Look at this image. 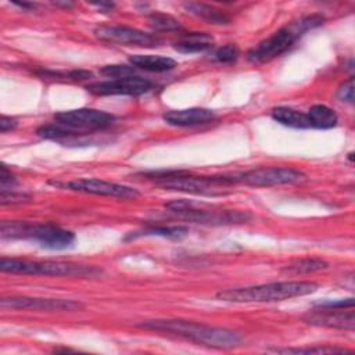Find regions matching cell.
<instances>
[{"mask_svg": "<svg viewBox=\"0 0 355 355\" xmlns=\"http://www.w3.org/2000/svg\"><path fill=\"white\" fill-rule=\"evenodd\" d=\"M129 62L133 68L148 72H166L178 65V62L169 57L154 54H133L129 57Z\"/></svg>", "mask_w": 355, "mask_h": 355, "instance_id": "2e32d148", "label": "cell"}, {"mask_svg": "<svg viewBox=\"0 0 355 355\" xmlns=\"http://www.w3.org/2000/svg\"><path fill=\"white\" fill-rule=\"evenodd\" d=\"M55 6H61V7H65V8H71L73 6V3H54Z\"/></svg>", "mask_w": 355, "mask_h": 355, "instance_id": "4dcf8cb0", "label": "cell"}, {"mask_svg": "<svg viewBox=\"0 0 355 355\" xmlns=\"http://www.w3.org/2000/svg\"><path fill=\"white\" fill-rule=\"evenodd\" d=\"M272 118L279 123L297 129H308L311 128L309 118L305 112L290 107H275L272 110Z\"/></svg>", "mask_w": 355, "mask_h": 355, "instance_id": "ac0fdd59", "label": "cell"}, {"mask_svg": "<svg viewBox=\"0 0 355 355\" xmlns=\"http://www.w3.org/2000/svg\"><path fill=\"white\" fill-rule=\"evenodd\" d=\"M143 178L153 180L165 190H176L201 196H222L225 189L233 186L229 175L197 176L184 171H158L143 173Z\"/></svg>", "mask_w": 355, "mask_h": 355, "instance_id": "3957f363", "label": "cell"}, {"mask_svg": "<svg viewBox=\"0 0 355 355\" xmlns=\"http://www.w3.org/2000/svg\"><path fill=\"white\" fill-rule=\"evenodd\" d=\"M18 125V121L12 116H7V115H1L0 116V132L6 133L8 130H14Z\"/></svg>", "mask_w": 355, "mask_h": 355, "instance_id": "f1b7e54d", "label": "cell"}, {"mask_svg": "<svg viewBox=\"0 0 355 355\" xmlns=\"http://www.w3.org/2000/svg\"><path fill=\"white\" fill-rule=\"evenodd\" d=\"M137 327L218 349H230L241 344V336L237 331L184 319H151L139 323Z\"/></svg>", "mask_w": 355, "mask_h": 355, "instance_id": "6da1fadb", "label": "cell"}, {"mask_svg": "<svg viewBox=\"0 0 355 355\" xmlns=\"http://www.w3.org/2000/svg\"><path fill=\"white\" fill-rule=\"evenodd\" d=\"M322 24H323L322 15L313 14V15L302 17L298 21L291 22L290 25L279 29L272 36H269L268 39L262 40L259 44L252 47L248 51L247 57L250 61H254V62H268L282 55L283 53H286L297 42V39L301 37L305 32Z\"/></svg>", "mask_w": 355, "mask_h": 355, "instance_id": "5b68a950", "label": "cell"}, {"mask_svg": "<svg viewBox=\"0 0 355 355\" xmlns=\"http://www.w3.org/2000/svg\"><path fill=\"white\" fill-rule=\"evenodd\" d=\"M233 184L241 183L255 187H269L279 184H293L305 180V175L294 168L288 166H265L255 168L245 172L229 175Z\"/></svg>", "mask_w": 355, "mask_h": 355, "instance_id": "ba28073f", "label": "cell"}, {"mask_svg": "<svg viewBox=\"0 0 355 355\" xmlns=\"http://www.w3.org/2000/svg\"><path fill=\"white\" fill-rule=\"evenodd\" d=\"M189 233V229L186 226L178 225V226H148L141 230H137L135 233H130L126 240L137 239L141 236H159V237H168V239H182Z\"/></svg>", "mask_w": 355, "mask_h": 355, "instance_id": "44dd1931", "label": "cell"}, {"mask_svg": "<svg viewBox=\"0 0 355 355\" xmlns=\"http://www.w3.org/2000/svg\"><path fill=\"white\" fill-rule=\"evenodd\" d=\"M15 176L11 173V171L1 164L0 165V191L1 193H10V191H15Z\"/></svg>", "mask_w": 355, "mask_h": 355, "instance_id": "484cf974", "label": "cell"}, {"mask_svg": "<svg viewBox=\"0 0 355 355\" xmlns=\"http://www.w3.org/2000/svg\"><path fill=\"white\" fill-rule=\"evenodd\" d=\"M1 308L10 309H31L46 312H73L82 311L85 305L80 301L64 298H39V297H3L0 300Z\"/></svg>", "mask_w": 355, "mask_h": 355, "instance_id": "4fadbf2b", "label": "cell"}, {"mask_svg": "<svg viewBox=\"0 0 355 355\" xmlns=\"http://www.w3.org/2000/svg\"><path fill=\"white\" fill-rule=\"evenodd\" d=\"M87 92L96 96H141L154 89V83L146 78L132 75L125 78H114L111 80H103L90 83L86 86Z\"/></svg>", "mask_w": 355, "mask_h": 355, "instance_id": "8fae6325", "label": "cell"}, {"mask_svg": "<svg viewBox=\"0 0 355 355\" xmlns=\"http://www.w3.org/2000/svg\"><path fill=\"white\" fill-rule=\"evenodd\" d=\"M162 119L168 125H172V126L191 128V126H200V125L209 123L216 119V115L212 110L193 107V108L168 111L162 115Z\"/></svg>", "mask_w": 355, "mask_h": 355, "instance_id": "9a60e30c", "label": "cell"}, {"mask_svg": "<svg viewBox=\"0 0 355 355\" xmlns=\"http://www.w3.org/2000/svg\"><path fill=\"white\" fill-rule=\"evenodd\" d=\"M214 44V37L205 32H190L186 33L178 40L173 47L179 53L191 54V53H201L209 50Z\"/></svg>", "mask_w": 355, "mask_h": 355, "instance_id": "e0dca14e", "label": "cell"}, {"mask_svg": "<svg viewBox=\"0 0 355 355\" xmlns=\"http://www.w3.org/2000/svg\"><path fill=\"white\" fill-rule=\"evenodd\" d=\"M148 25L154 32H179L183 29L182 24L176 18L164 12L150 14Z\"/></svg>", "mask_w": 355, "mask_h": 355, "instance_id": "603a6c76", "label": "cell"}, {"mask_svg": "<svg viewBox=\"0 0 355 355\" xmlns=\"http://www.w3.org/2000/svg\"><path fill=\"white\" fill-rule=\"evenodd\" d=\"M165 208L169 209L173 215L182 219H187L201 225H232L241 223L250 219V215L241 211L219 209L208 207L205 204H196L189 200H173L165 204Z\"/></svg>", "mask_w": 355, "mask_h": 355, "instance_id": "52a82bcc", "label": "cell"}, {"mask_svg": "<svg viewBox=\"0 0 355 355\" xmlns=\"http://www.w3.org/2000/svg\"><path fill=\"white\" fill-rule=\"evenodd\" d=\"M311 128H318V129H330L334 128L338 122L337 114L327 105L324 104H315L312 105L308 112H306Z\"/></svg>", "mask_w": 355, "mask_h": 355, "instance_id": "d6986e66", "label": "cell"}, {"mask_svg": "<svg viewBox=\"0 0 355 355\" xmlns=\"http://www.w3.org/2000/svg\"><path fill=\"white\" fill-rule=\"evenodd\" d=\"M318 287L319 286L315 282H276L259 286L220 290L216 293V298L236 304L276 302L312 294L318 290Z\"/></svg>", "mask_w": 355, "mask_h": 355, "instance_id": "7a4b0ae2", "label": "cell"}, {"mask_svg": "<svg viewBox=\"0 0 355 355\" xmlns=\"http://www.w3.org/2000/svg\"><path fill=\"white\" fill-rule=\"evenodd\" d=\"M240 55V51H239V47L236 44H225L219 49H216L214 53H212V60L216 61V62H220V64H232L234 62Z\"/></svg>", "mask_w": 355, "mask_h": 355, "instance_id": "d4e9b609", "label": "cell"}, {"mask_svg": "<svg viewBox=\"0 0 355 355\" xmlns=\"http://www.w3.org/2000/svg\"><path fill=\"white\" fill-rule=\"evenodd\" d=\"M101 72L112 78H125V76H132L135 73V68L128 65H105L101 69Z\"/></svg>", "mask_w": 355, "mask_h": 355, "instance_id": "4316f807", "label": "cell"}, {"mask_svg": "<svg viewBox=\"0 0 355 355\" xmlns=\"http://www.w3.org/2000/svg\"><path fill=\"white\" fill-rule=\"evenodd\" d=\"M0 270L15 275H36V276H68V277H94L101 273L96 266L78 265L61 261H28L17 258L0 259Z\"/></svg>", "mask_w": 355, "mask_h": 355, "instance_id": "8992f818", "label": "cell"}, {"mask_svg": "<svg viewBox=\"0 0 355 355\" xmlns=\"http://www.w3.org/2000/svg\"><path fill=\"white\" fill-rule=\"evenodd\" d=\"M0 236L3 240H32L49 250H65L75 241V234L71 230L50 222L29 223L24 220H4L0 226Z\"/></svg>", "mask_w": 355, "mask_h": 355, "instance_id": "277c9868", "label": "cell"}, {"mask_svg": "<svg viewBox=\"0 0 355 355\" xmlns=\"http://www.w3.org/2000/svg\"><path fill=\"white\" fill-rule=\"evenodd\" d=\"M94 35L108 43H118L121 46H137V47H157L162 40L151 33H146L140 29L121 25H101L94 29Z\"/></svg>", "mask_w": 355, "mask_h": 355, "instance_id": "7c38bea8", "label": "cell"}, {"mask_svg": "<svg viewBox=\"0 0 355 355\" xmlns=\"http://www.w3.org/2000/svg\"><path fill=\"white\" fill-rule=\"evenodd\" d=\"M50 184H54L61 189H68L72 191H80L87 194H96V196H108L115 198H123V200H135L140 196V193L125 184L103 180V179H94V178H83V179H73L69 182H55L51 180Z\"/></svg>", "mask_w": 355, "mask_h": 355, "instance_id": "30bf717a", "label": "cell"}, {"mask_svg": "<svg viewBox=\"0 0 355 355\" xmlns=\"http://www.w3.org/2000/svg\"><path fill=\"white\" fill-rule=\"evenodd\" d=\"M337 97L341 101H347V103H354V79L349 78L347 82H344L338 92H337Z\"/></svg>", "mask_w": 355, "mask_h": 355, "instance_id": "83f0119b", "label": "cell"}, {"mask_svg": "<svg viewBox=\"0 0 355 355\" xmlns=\"http://www.w3.org/2000/svg\"><path fill=\"white\" fill-rule=\"evenodd\" d=\"M275 352L279 354H351V351L337 347H329V345H316V347H301V348H279L275 349Z\"/></svg>", "mask_w": 355, "mask_h": 355, "instance_id": "cb8c5ba5", "label": "cell"}, {"mask_svg": "<svg viewBox=\"0 0 355 355\" xmlns=\"http://www.w3.org/2000/svg\"><path fill=\"white\" fill-rule=\"evenodd\" d=\"M327 266H329L327 262L320 258H302V259H295L288 265H286L283 268V272L302 275V273H313V272L326 269Z\"/></svg>", "mask_w": 355, "mask_h": 355, "instance_id": "7402d4cb", "label": "cell"}, {"mask_svg": "<svg viewBox=\"0 0 355 355\" xmlns=\"http://www.w3.org/2000/svg\"><path fill=\"white\" fill-rule=\"evenodd\" d=\"M302 320L312 326H322L348 331H352L355 329V313L352 308H327L318 305L315 309L306 312L302 316Z\"/></svg>", "mask_w": 355, "mask_h": 355, "instance_id": "5bb4252c", "label": "cell"}, {"mask_svg": "<svg viewBox=\"0 0 355 355\" xmlns=\"http://www.w3.org/2000/svg\"><path fill=\"white\" fill-rule=\"evenodd\" d=\"M54 121L85 137L92 135V132L111 126L115 121V116L101 110L76 108L57 112L54 115Z\"/></svg>", "mask_w": 355, "mask_h": 355, "instance_id": "9c48e42d", "label": "cell"}, {"mask_svg": "<svg viewBox=\"0 0 355 355\" xmlns=\"http://www.w3.org/2000/svg\"><path fill=\"white\" fill-rule=\"evenodd\" d=\"M14 4L18 6V7H21V8H26V10L35 8V4H33V3H17V1H14Z\"/></svg>", "mask_w": 355, "mask_h": 355, "instance_id": "f546056e", "label": "cell"}, {"mask_svg": "<svg viewBox=\"0 0 355 355\" xmlns=\"http://www.w3.org/2000/svg\"><path fill=\"white\" fill-rule=\"evenodd\" d=\"M183 7L190 14H193L196 17H200V18L208 21L209 24H219V25H222V24H227L229 22V17L223 11H220V10H218V8L212 7V6H208V4H204V3L189 1V3H183Z\"/></svg>", "mask_w": 355, "mask_h": 355, "instance_id": "ffe728a7", "label": "cell"}]
</instances>
